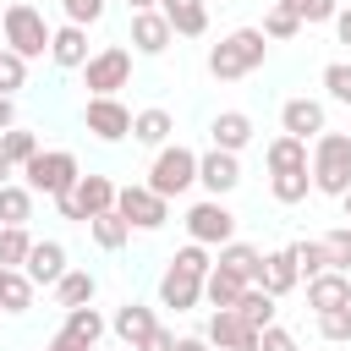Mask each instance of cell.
I'll return each mask as SVG.
<instances>
[{
    "label": "cell",
    "instance_id": "obj_54",
    "mask_svg": "<svg viewBox=\"0 0 351 351\" xmlns=\"http://www.w3.org/2000/svg\"><path fill=\"white\" fill-rule=\"evenodd\" d=\"M0 49H5V38H0Z\"/></svg>",
    "mask_w": 351,
    "mask_h": 351
},
{
    "label": "cell",
    "instance_id": "obj_7",
    "mask_svg": "<svg viewBox=\"0 0 351 351\" xmlns=\"http://www.w3.org/2000/svg\"><path fill=\"white\" fill-rule=\"evenodd\" d=\"M49 203L60 208V219H77V225H88L93 214L115 208V181H110V176H77V186H71L66 197H49Z\"/></svg>",
    "mask_w": 351,
    "mask_h": 351
},
{
    "label": "cell",
    "instance_id": "obj_20",
    "mask_svg": "<svg viewBox=\"0 0 351 351\" xmlns=\"http://www.w3.org/2000/svg\"><path fill=\"white\" fill-rule=\"evenodd\" d=\"M165 22L176 38H203L208 33V0H159Z\"/></svg>",
    "mask_w": 351,
    "mask_h": 351
},
{
    "label": "cell",
    "instance_id": "obj_50",
    "mask_svg": "<svg viewBox=\"0 0 351 351\" xmlns=\"http://www.w3.org/2000/svg\"><path fill=\"white\" fill-rule=\"evenodd\" d=\"M176 351H214V346H208L203 335H181V340H176Z\"/></svg>",
    "mask_w": 351,
    "mask_h": 351
},
{
    "label": "cell",
    "instance_id": "obj_52",
    "mask_svg": "<svg viewBox=\"0 0 351 351\" xmlns=\"http://www.w3.org/2000/svg\"><path fill=\"white\" fill-rule=\"evenodd\" d=\"M11 170H16V165H11V159H5V154H0V186H5V181H11Z\"/></svg>",
    "mask_w": 351,
    "mask_h": 351
},
{
    "label": "cell",
    "instance_id": "obj_9",
    "mask_svg": "<svg viewBox=\"0 0 351 351\" xmlns=\"http://www.w3.org/2000/svg\"><path fill=\"white\" fill-rule=\"evenodd\" d=\"M230 236H236V214L225 208V197H203V203L186 208V241H197V247H225Z\"/></svg>",
    "mask_w": 351,
    "mask_h": 351
},
{
    "label": "cell",
    "instance_id": "obj_39",
    "mask_svg": "<svg viewBox=\"0 0 351 351\" xmlns=\"http://www.w3.org/2000/svg\"><path fill=\"white\" fill-rule=\"evenodd\" d=\"M318 241H324V252H329V269L351 274V225H335V230H324Z\"/></svg>",
    "mask_w": 351,
    "mask_h": 351
},
{
    "label": "cell",
    "instance_id": "obj_41",
    "mask_svg": "<svg viewBox=\"0 0 351 351\" xmlns=\"http://www.w3.org/2000/svg\"><path fill=\"white\" fill-rule=\"evenodd\" d=\"M318 82H324V93H329L335 104H351V60H329Z\"/></svg>",
    "mask_w": 351,
    "mask_h": 351
},
{
    "label": "cell",
    "instance_id": "obj_55",
    "mask_svg": "<svg viewBox=\"0 0 351 351\" xmlns=\"http://www.w3.org/2000/svg\"><path fill=\"white\" fill-rule=\"evenodd\" d=\"M121 351H132V346H121Z\"/></svg>",
    "mask_w": 351,
    "mask_h": 351
},
{
    "label": "cell",
    "instance_id": "obj_42",
    "mask_svg": "<svg viewBox=\"0 0 351 351\" xmlns=\"http://www.w3.org/2000/svg\"><path fill=\"white\" fill-rule=\"evenodd\" d=\"M170 263H176V269H186V274H208V269H214V252H208V247H197V241H186V247H176V252H170Z\"/></svg>",
    "mask_w": 351,
    "mask_h": 351
},
{
    "label": "cell",
    "instance_id": "obj_17",
    "mask_svg": "<svg viewBox=\"0 0 351 351\" xmlns=\"http://www.w3.org/2000/svg\"><path fill=\"white\" fill-rule=\"evenodd\" d=\"M208 137H214V148L241 154V148L258 137V126H252V115H247V110H219V115L208 121Z\"/></svg>",
    "mask_w": 351,
    "mask_h": 351
},
{
    "label": "cell",
    "instance_id": "obj_46",
    "mask_svg": "<svg viewBox=\"0 0 351 351\" xmlns=\"http://www.w3.org/2000/svg\"><path fill=\"white\" fill-rule=\"evenodd\" d=\"M132 351H176V329H165V324H159V329H154L148 340H137Z\"/></svg>",
    "mask_w": 351,
    "mask_h": 351
},
{
    "label": "cell",
    "instance_id": "obj_25",
    "mask_svg": "<svg viewBox=\"0 0 351 351\" xmlns=\"http://www.w3.org/2000/svg\"><path fill=\"white\" fill-rule=\"evenodd\" d=\"M49 291H55V302H60V307H88V302L99 296V280H93L88 269H66Z\"/></svg>",
    "mask_w": 351,
    "mask_h": 351
},
{
    "label": "cell",
    "instance_id": "obj_18",
    "mask_svg": "<svg viewBox=\"0 0 351 351\" xmlns=\"http://www.w3.org/2000/svg\"><path fill=\"white\" fill-rule=\"evenodd\" d=\"M159 329V318H154V307H143V302H121L115 313H110V335L121 340V346H137V340H148Z\"/></svg>",
    "mask_w": 351,
    "mask_h": 351
},
{
    "label": "cell",
    "instance_id": "obj_3",
    "mask_svg": "<svg viewBox=\"0 0 351 351\" xmlns=\"http://www.w3.org/2000/svg\"><path fill=\"white\" fill-rule=\"evenodd\" d=\"M0 38H5V49H16L22 60L49 55V22H44V11H38L33 0H11V5H5V16H0Z\"/></svg>",
    "mask_w": 351,
    "mask_h": 351
},
{
    "label": "cell",
    "instance_id": "obj_40",
    "mask_svg": "<svg viewBox=\"0 0 351 351\" xmlns=\"http://www.w3.org/2000/svg\"><path fill=\"white\" fill-rule=\"evenodd\" d=\"M318 335H324L329 346H351V307H329V313H318Z\"/></svg>",
    "mask_w": 351,
    "mask_h": 351
},
{
    "label": "cell",
    "instance_id": "obj_48",
    "mask_svg": "<svg viewBox=\"0 0 351 351\" xmlns=\"http://www.w3.org/2000/svg\"><path fill=\"white\" fill-rule=\"evenodd\" d=\"M335 38L351 49V5H340V11H335Z\"/></svg>",
    "mask_w": 351,
    "mask_h": 351
},
{
    "label": "cell",
    "instance_id": "obj_28",
    "mask_svg": "<svg viewBox=\"0 0 351 351\" xmlns=\"http://www.w3.org/2000/svg\"><path fill=\"white\" fill-rule=\"evenodd\" d=\"M88 236H93V247H104V252H121V247L132 241V225H126L115 208H104V214H93V219H88Z\"/></svg>",
    "mask_w": 351,
    "mask_h": 351
},
{
    "label": "cell",
    "instance_id": "obj_22",
    "mask_svg": "<svg viewBox=\"0 0 351 351\" xmlns=\"http://www.w3.org/2000/svg\"><path fill=\"white\" fill-rule=\"evenodd\" d=\"M258 285H263L269 296H285V291H296V285H302V269H296V258H291V247H280V252H263V269H258Z\"/></svg>",
    "mask_w": 351,
    "mask_h": 351
},
{
    "label": "cell",
    "instance_id": "obj_49",
    "mask_svg": "<svg viewBox=\"0 0 351 351\" xmlns=\"http://www.w3.org/2000/svg\"><path fill=\"white\" fill-rule=\"evenodd\" d=\"M16 126V93H0V132Z\"/></svg>",
    "mask_w": 351,
    "mask_h": 351
},
{
    "label": "cell",
    "instance_id": "obj_33",
    "mask_svg": "<svg viewBox=\"0 0 351 351\" xmlns=\"http://www.w3.org/2000/svg\"><path fill=\"white\" fill-rule=\"evenodd\" d=\"M27 219H33V186L5 181L0 186V225H27Z\"/></svg>",
    "mask_w": 351,
    "mask_h": 351
},
{
    "label": "cell",
    "instance_id": "obj_43",
    "mask_svg": "<svg viewBox=\"0 0 351 351\" xmlns=\"http://www.w3.org/2000/svg\"><path fill=\"white\" fill-rule=\"evenodd\" d=\"M27 82V60L16 49H0V93H16Z\"/></svg>",
    "mask_w": 351,
    "mask_h": 351
},
{
    "label": "cell",
    "instance_id": "obj_30",
    "mask_svg": "<svg viewBox=\"0 0 351 351\" xmlns=\"http://www.w3.org/2000/svg\"><path fill=\"white\" fill-rule=\"evenodd\" d=\"M274 302H280V296H269L263 285H247V291L236 296V318H241L247 329H263V324H274Z\"/></svg>",
    "mask_w": 351,
    "mask_h": 351
},
{
    "label": "cell",
    "instance_id": "obj_34",
    "mask_svg": "<svg viewBox=\"0 0 351 351\" xmlns=\"http://www.w3.org/2000/svg\"><path fill=\"white\" fill-rule=\"evenodd\" d=\"M27 252H33L27 225H0V263H5V269H22V263H27Z\"/></svg>",
    "mask_w": 351,
    "mask_h": 351
},
{
    "label": "cell",
    "instance_id": "obj_36",
    "mask_svg": "<svg viewBox=\"0 0 351 351\" xmlns=\"http://www.w3.org/2000/svg\"><path fill=\"white\" fill-rule=\"evenodd\" d=\"M0 154L22 170V165L38 154V137H33V132H22V126H5V132H0Z\"/></svg>",
    "mask_w": 351,
    "mask_h": 351
},
{
    "label": "cell",
    "instance_id": "obj_8",
    "mask_svg": "<svg viewBox=\"0 0 351 351\" xmlns=\"http://www.w3.org/2000/svg\"><path fill=\"white\" fill-rule=\"evenodd\" d=\"M132 82V49L126 44H104L99 55L82 60V88L88 93H121Z\"/></svg>",
    "mask_w": 351,
    "mask_h": 351
},
{
    "label": "cell",
    "instance_id": "obj_13",
    "mask_svg": "<svg viewBox=\"0 0 351 351\" xmlns=\"http://www.w3.org/2000/svg\"><path fill=\"white\" fill-rule=\"evenodd\" d=\"M203 340H208L214 351H252V346H258V329H247V324L236 318V307H214Z\"/></svg>",
    "mask_w": 351,
    "mask_h": 351
},
{
    "label": "cell",
    "instance_id": "obj_1",
    "mask_svg": "<svg viewBox=\"0 0 351 351\" xmlns=\"http://www.w3.org/2000/svg\"><path fill=\"white\" fill-rule=\"evenodd\" d=\"M263 55H269L263 27H230L219 44H208V77L214 82H241L263 66Z\"/></svg>",
    "mask_w": 351,
    "mask_h": 351
},
{
    "label": "cell",
    "instance_id": "obj_32",
    "mask_svg": "<svg viewBox=\"0 0 351 351\" xmlns=\"http://www.w3.org/2000/svg\"><path fill=\"white\" fill-rule=\"evenodd\" d=\"M60 329H71L77 340L99 346V340H104V329H110V318H104V313H99V307L88 302V307H66V324H60Z\"/></svg>",
    "mask_w": 351,
    "mask_h": 351
},
{
    "label": "cell",
    "instance_id": "obj_37",
    "mask_svg": "<svg viewBox=\"0 0 351 351\" xmlns=\"http://www.w3.org/2000/svg\"><path fill=\"white\" fill-rule=\"evenodd\" d=\"M258 27H263V38H269V44H285V38H296V33H302V22H296L285 5H269Z\"/></svg>",
    "mask_w": 351,
    "mask_h": 351
},
{
    "label": "cell",
    "instance_id": "obj_11",
    "mask_svg": "<svg viewBox=\"0 0 351 351\" xmlns=\"http://www.w3.org/2000/svg\"><path fill=\"white\" fill-rule=\"evenodd\" d=\"M197 186L208 197H230L241 186V154H225V148H208L197 154Z\"/></svg>",
    "mask_w": 351,
    "mask_h": 351
},
{
    "label": "cell",
    "instance_id": "obj_23",
    "mask_svg": "<svg viewBox=\"0 0 351 351\" xmlns=\"http://www.w3.org/2000/svg\"><path fill=\"white\" fill-rule=\"evenodd\" d=\"M214 263H219V269H230V274H241L247 285H258V269H263V252H258L252 241H236V236H230L225 247H214Z\"/></svg>",
    "mask_w": 351,
    "mask_h": 351
},
{
    "label": "cell",
    "instance_id": "obj_4",
    "mask_svg": "<svg viewBox=\"0 0 351 351\" xmlns=\"http://www.w3.org/2000/svg\"><path fill=\"white\" fill-rule=\"evenodd\" d=\"M22 176H27L33 197H38V192H44V197H66V192L77 186L82 165H77V154H71V148H38V154L22 165Z\"/></svg>",
    "mask_w": 351,
    "mask_h": 351
},
{
    "label": "cell",
    "instance_id": "obj_14",
    "mask_svg": "<svg viewBox=\"0 0 351 351\" xmlns=\"http://www.w3.org/2000/svg\"><path fill=\"white\" fill-rule=\"evenodd\" d=\"M203 302V274H186L176 263H165L159 274V307H176V313H192Z\"/></svg>",
    "mask_w": 351,
    "mask_h": 351
},
{
    "label": "cell",
    "instance_id": "obj_38",
    "mask_svg": "<svg viewBox=\"0 0 351 351\" xmlns=\"http://www.w3.org/2000/svg\"><path fill=\"white\" fill-rule=\"evenodd\" d=\"M291 258H296L302 280H313V274H324V269H329V252H324V241H318V236H313V241H291Z\"/></svg>",
    "mask_w": 351,
    "mask_h": 351
},
{
    "label": "cell",
    "instance_id": "obj_51",
    "mask_svg": "<svg viewBox=\"0 0 351 351\" xmlns=\"http://www.w3.org/2000/svg\"><path fill=\"white\" fill-rule=\"evenodd\" d=\"M159 0H126V11H154Z\"/></svg>",
    "mask_w": 351,
    "mask_h": 351
},
{
    "label": "cell",
    "instance_id": "obj_44",
    "mask_svg": "<svg viewBox=\"0 0 351 351\" xmlns=\"http://www.w3.org/2000/svg\"><path fill=\"white\" fill-rule=\"evenodd\" d=\"M60 11H66V22H77V27H93V22L104 16V0H60Z\"/></svg>",
    "mask_w": 351,
    "mask_h": 351
},
{
    "label": "cell",
    "instance_id": "obj_12",
    "mask_svg": "<svg viewBox=\"0 0 351 351\" xmlns=\"http://www.w3.org/2000/svg\"><path fill=\"white\" fill-rule=\"evenodd\" d=\"M324 126H329V110H324V99H313V93H296V99H285V104H280V132H291V137L313 143Z\"/></svg>",
    "mask_w": 351,
    "mask_h": 351
},
{
    "label": "cell",
    "instance_id": "obj_29",
    "mask_svg": "<svg viewBox=\"0 0 351 351\" xmlns=\"http://www.w3.org/2000/svg\"><path fill=\"white\" fill-rule=\"evenodd\" d=\"M241 291H247V280H241V274H230V269H219V263L203 274V302H208V307H236V296H241Z\"/></svg>",
    "mask_w": 351,
    "mask_h": 351
},
{
    "label": "cell",
    "instance_id": "obj_27",
    "mask_svg": "<svg viewBox=\"0 0 351 351\" xmlns=\"http://www.w3.org/2000/svg\"><path fill=\"white\" fill-rule=\"evenodd\" d=\"M263 165H269V170H307V143L291 137V132H280V137H269Z\"/></svg>",
    "mask_w": 351,
    "mask_h": 351
},
{
    "label": "cell",
    "instance_id": "obj_10",
    "mask_svg": "<svg viewBox=\"0 0 351 351\" xmlns=\"http://www.w3.org/2000/svg\"><path fill=\"white\" fill-rule=\"evenodd\" d=\"M82 126H88L99 143H121V137H132V110H126L115 93H88Z\"/></svg>",
    "mask_w": 351,
    "mask_h": 351
},
{
    "label": "cell",
    "instance_id": "obj_19",
    "mask_svg": "<svg viewBox=\"0 0 351 351\" xmlns=\"http://www.w3.org/2000/svg\"><path fill=\"white\" fill-rule=\"evenodd\" d=\"M307 307L313 313H329V307H351V274L340 269H324L307 280Z\"/></svg>",
    "mask_w": 351,
    "mask_h": 351
},
{
    "label": "cell",
    "instance_id": "obj_15",
    "mask_svg": "<svg viewBox=\"0 0 351 351\" xmlns=\"http://www.w3.org/2000/svg\"><path fill=\"white\" fill-rule=\"evenodd\" d=\"M176 44V33H170V22H165V11L154 5V11H132V49L137 55H165Z\"/></svg>",
    "mask_w": 351,
    "mask_h": 351
},
{
    "label": "cell",
    "instance_id": "obj_45",
    "mask_svg": "<svg viewBox=\"0 0 351 351\" xmlns=\"http://www.w3.org/2000/svg\"><path fill=\"white\" fill-rule=\"evenodd\" d=\"M252 351H296V335H291V329H280V324H263Z\"/></svg>",
    "mask_w": 351,
    "mask_h": 351
},
{
    "label": "cell",
    "instance_id": "obj_2",
    "mask_svg": "<svg viewBox=\"0 0 351 351\" xmlns=\"http://www.w3.org/2000/svg\"><path fill=\"white\" fill-rule=\"evenodd\" d=\"M307 176H313V192L324 197H340L351 186V137L346 132H318L313 148H307Z\"/></svg>",
    "mask_w": 351,
    "mask_h": 351
},
{
    "label": "cell",
    "instance_id": "obj_26",
    "mask_svg": "<svg viewBox=\"0 0 351 351\" xmlns=\"http://www.w3.org/2000/svg\"><path fill=\"white\" fill-rule=\"evenodd\" d=\"M33 296H38V285H33L22 269H5V263H0V313H27Z\"/></svg>",
    "mask_w": 351,
    "mask_h": 351
},
{
    "label": "cell",
    "instance_id": "obj_16",
    "mask_svg": "<svg viewBox=\"0 0 351 351\" xmlns=\"http://www.w3.org/2000/svg\"><path fill=\"white\" fill-rule=\"evenodd\" d=\"M49 60L60 71H82V60H88V27H77V22L49 27Z\"/></svg>",
    "mask_w": 351,
    "mask_h": 351
},
{
    "label": "cell",
    "instance_id": "obj_21",
    "mask_svg": "<svg viewBox=\"0 0 351 351\" xmlns=\"http://www.w3.org/2000/svg\"><path fill=\"white\" fill-rule=\"evenodd\" d=\"M66 269H71V263H66V247H60V241H33V252H27V263H22V274H27L33 285H55Z\"/></svg>",
    "mask_w": 351,
    "mask_h": 351
},
{
    "label": "cell",
    "instance_id": "obj_5",
    "mask_svg": "<svg viewBox=\"0 0 351 351\" xmlns=\"http://www.w3.org/2000/svg\"><path fill=\"white\" fill-rule=\"evenodd\" d=\"M148 186H154L159 197L192 192V186H197V154H192L186 143H165V148L154 154V165H148Z\"/></svg>",
    "mask_w": 351,
    "mask_h": 351
},
{
    "label": "cell",
    "instance_id": "obj_35",
    "mask_svg": "<svg viewBox=\"0 0 351 351\" xmlns=\"http://www.w3.org/2000/svg\"><path fill=\"white\" fill-rule=\"evenodd\" d=\"M274 5H285L302 27H318V22H335V11H340V0H274Z\"/></svg>",
    "mask_w": 351,
    "mask_h": 351
},
{
    "label": "cell",
    "instance_id": "obj_31",
    "mask_svg": "<svg viewBox=\"0 0 351 351\" xmlns=\"http://www.w3.org/2000/svg\"><path fill=\"white\" fill-rule=\"evenodd\" d=\"M307 192H313V176L307 170H269V197L274 203H307Z\"/></svg>",
    "mask_w": 351,
    "mask_h": 351
},
{
    "label": "cell",
    "instance_id": "obj_24",
    "mask_svg": "<svg viewBox=\"0 0 351 351\" xmlns=\"http://www.w3.org/2000/svg\"><path fill=\"white\" fill-rule=\"evenodd\" d=\"M170 132H176V115H170V110H159V104H148V110H137V115H132V137H137L143 148H165V143H170Z\"/></svg>",
    "mask_w": 351,
    "mask_h": 351
},
{
    "label": "cell",
    "instance_id": "obj_47",
    "mask_svg": "<svg viewBox=\"0 0 351 351\" xmlns=\"http://www.w3.org/2000/svg\"><path fill=\"white\" fill-rule=\"evenodd\" d=\"M44 351H93V346H88V340H77V335H71V329H55V335H49V346H44Z\"/></svg>",
    "mask_w": 351,
    "mask_h": 351
},
{
    "label": "cell",
    "instance_id": "obj_6",
    "mask_svg": "<svg viewBox=\"0 0 351 351\" xmlns=\"http://www.w3.org/2000/svg\"><path fill=\"white\" fill-rule=\"evenodd\" d=\"M115 214H121L132 230L154 236V230H165V219H170V197H159L148 181H126V186H115Z\"/></svg>",
    "mask_w": 351,
    "mask_h": 351
},
{
    "label": "cell",
    "instance_id": "obj_53",
    "mask_svg": "<svg viewBox=\"0 0 351 351\" xmlns=\"http://www.w3.org/2000/svg\"><path fill=\"white\" fill-rule=\"evenodd\" d=\"M340 208H346V219H351V186H346V192H340Z\"/></svg>",
    "mask_w": 351,
    "mask_h": 351
}]
</instances>
